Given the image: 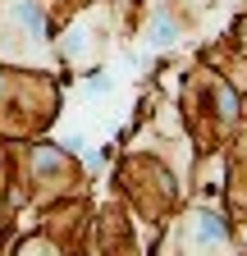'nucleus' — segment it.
I'll list each match as a JSON object with an SVG mask.
<instances>
[{
  "instance_id": "1",
  "label": "nucleus",
  "mask_w": 247,
  "mask_h": 256,
  "mask_svg": "<svg viewBox=\"0 0 247 256\" xmlns=\"http://www.w3.org/2000/svg\"><path fill=\"white\" fill-rule=\"evenodd\" d=\"M220 110H224L229 119L238 114V96H234V87H220Z\"/></svg>"
}]
</instances>
